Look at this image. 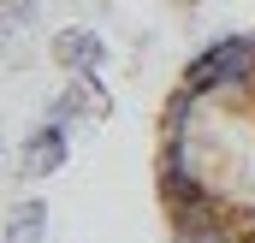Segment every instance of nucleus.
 <instances>
[{"label":"nucleus","instance_id":"f257e3e1","mask_svg":"<svg viewBox=\"0 0 255 243\" xmlns=\"http://www.w3.org/2000/svg\"><path fill=\"white\" fill-rule=\"evenodd\" d=\"M65 154H71V136H65V124L54 119H42L24 142H18V172L24 178H54L65 166Z\"/></svg>","mask_w":255,"mask_h":243},{"label":"nucleus","instance_id":"f03ea898","mask_svg":"<svg viewBox=\"0 0 255 243\" xmlns=\"http://www.w3.org/2000/svg\"><path fill=\"white\" fill-rule=\"evenodd\" d=\"M107 113V89L95 83V71H65V89L54 95L48 119L54 124H77V119H101Z\"/></svg>","mask_w":255,"mask_h":243},{"label":"nucleus","instance_id":"7ed1b4c3","mask_svg":"<svg viewBox=\"0 0 255 243\" xmlns=\"http://www.w3.org/2000/svg\"><path fill=\"white\" fill-rule=\"evenodd\" d=\"M54 60H60L65 71H101L107 42H101L89 24H65V30H54Z\"/></svg>","mask_w":255,"mask_h":243},{"label":"nucleus","instance_id":"20e7f679","mask_svg":"<svg viewBox=\"0 0 255 243\" xmlns=\"http://www.w3.org/2000/svg\"><path fill=\"white\" fill-rule=\"evenodd\" d=\"M42 232H48V202L24 196L18 214H12V226H6V243H42Z\"/></svg>","mask_w":255,"mask_h":243},{"label":"nucleus","instance_id":"39448f33","mask_svg":"<svg viewBox=\"0 0 255 243\" xmlns=\"http://www.w3.org/2000/svg\"><path fill=\"white\" fill-rule=\"evenodd\" d=\"M6 18H12V24H30V18H36V0H6Z\"/></svg>","mask_w":255,"mask_h":243},{"label":"nucleus","instance_id":"423d86ee","mask_svg":"<svg viewBox=\"0 0 255 243\" xmlns=\"http://www.w3.org/2000/svg\"><path fill=\"white\" fill-rule=\"evenodd\" d=\"M184 6H196V0H184Z\"/></svg>","mask_w":255,"mask_h":243}]
</instances>
